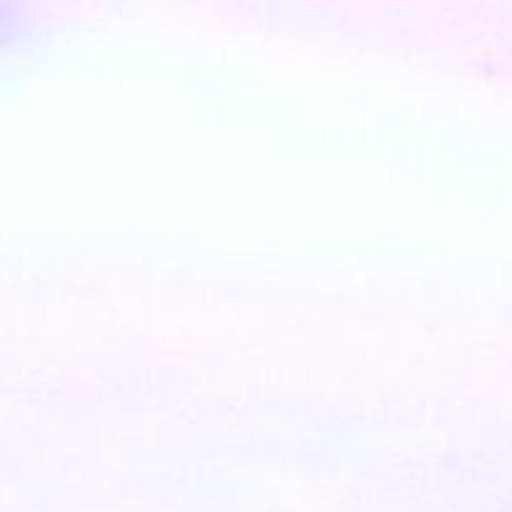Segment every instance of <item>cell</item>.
<instances>
[{
  "mask_svg": "<svg viewBox=\"0 0 512 512\" xmlns=\"http://www.w3.org/2000/svg\"><path fill=\"white\" fill-rule=\"evenodd\" d=\"M18 28H20V18L18 13H15V8L10 3H5V0H0V48L8 45L10 40L18 35Z\"/></svg>",
  "mask_w": 512,
  "mask_h": 512,
  "instance_id": "1",
  "label": "cell"
}]
</instances>
